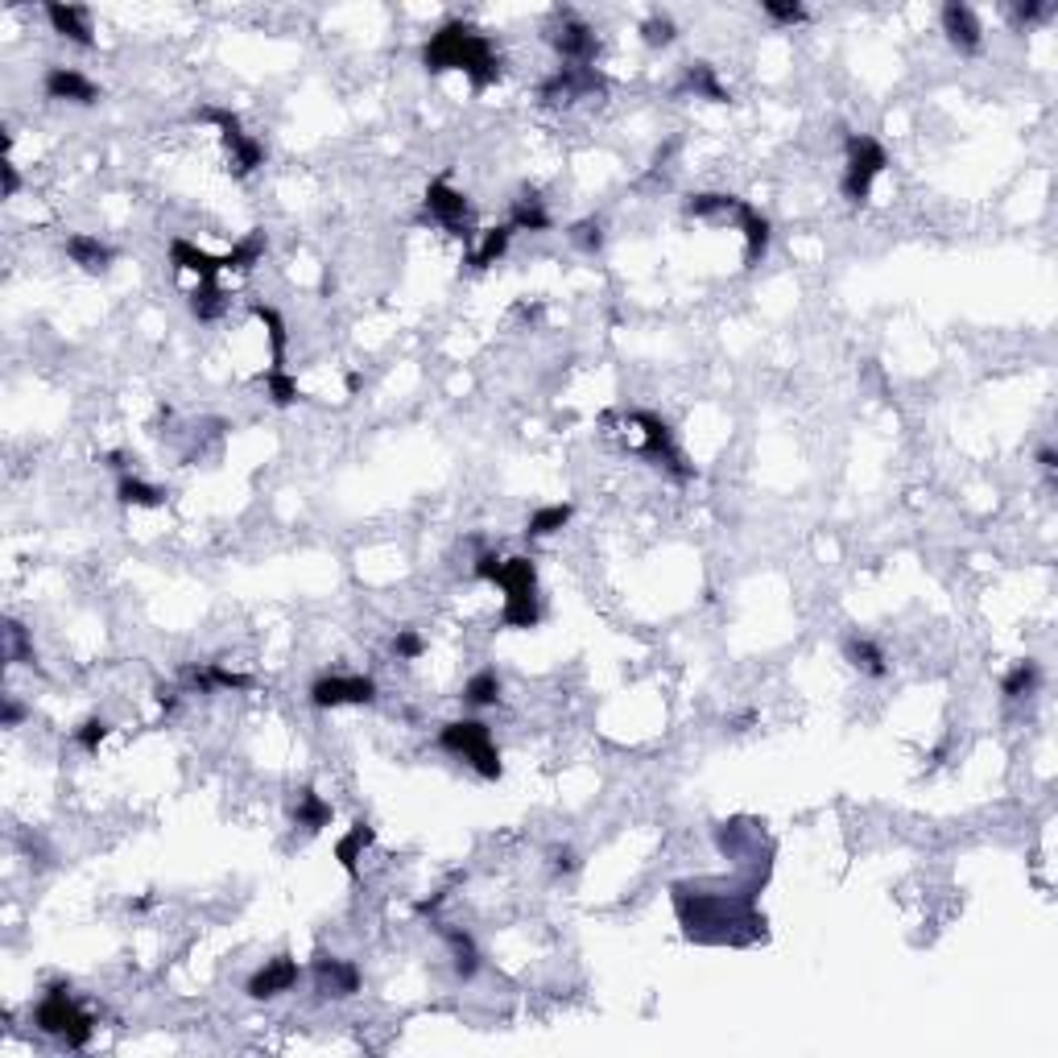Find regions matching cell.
I'll return each mask as SVG.
<instances>
[{
  "instance_id": "obj_1",
  "label": "cell",
  "mask_w": 1058,
  "mask_h": 1058,
  "mask_svg": "<svg viewBox=\"0 0 1058 1058\" xmlns=\"http://www.w3.org/2000/svg\"><path fill=\"white\" fill-rule=\"evenodd\" d=\"M761 880L753 877L732 894H712L703 885H674V914L682 922V934L695 943H756L765 938V914L756 910Z\"/></svg>"
},
{
  "instance_id": "obj_2",
  "label": "cell",
  "mask_w": 1058,
  "mask_h": 1058,
  "mask_svg": "<svg viewBox=\"0 0 1058 1058\" xmlns=\"http://www.w3.org/2000/svg\"><path fill=\"white\" fill-rule=\"evenodd\" d=\"M422 67L431 75L464 71L471 88L485 91L504 75V58L485 30H476L467 21H447L422 42Z\"/></svg>"
},
{
  "instance_id": "obj_3",
  "label": "cell",
  "mask_w": 1058,
  "mask_h": 1058,
  "mask_svg": "<svg viewBox=\"0 0 1058 1058\" xmlns=\"http://www.w3.org/2000/svg\"><path fill=\"white\" fill-rule=\"evenodd\" d=\"M34 1025L37 1034L58 1038L67 1050H83L95 1034V1013H88L83 1004L75 1001V992L67 980H50L42 1001L34 1004Z\"/></svg>"
},
{
  "instance_id": "obj_4",
  "label": "cell",
  "mask_w": 1058,
  "mask_h": 1058,
  "mask_svg": "<svg viewBox=\"0 0 1058 1058\" xmlns=\"http://www.w3.org/2000/svg\"><path fill=\"white\" fill-rule=\"evenodd\" d=\"M492 583L504 588V608L501 625L504 628H534L542 621L538 608V567L530 555H513L501 562V571L492 574Z\"/></svg>"
},
{
  "instance_id": "obj_5",
  "label": "cell",
  "mask_w": 1058,
  "mask_h": 1058,
  "mask_svg": "<svg viewBox=\"0 0 1058 1058\" xmlns=\"http://www.w3.org/2000/svg\"><path fill=\"white\" fill-rule=\"evenodd\" d=\"M439 749L451 756H464L471 770L480 773L485 782H501V749L492 740V728L485 719H451L447 728L439 732Z\"/></svg>"
},
{
  "instance_id": "obj_6",
  "label": "cell",
  "mask_w": 1058,
  "mask_h": 1058,
  "mask_svg": "<svg viewBox=\"0 0 1058 1058\" xmlns=\"http://www.w3.org/2000/svg\"><path fill=\"white\" fill-rule=\"evenodd\" d=\"M628 422L641 431V447H637V451H641V455H646L653 467H662L674 485H691V480L699 476V467L682 455L679 439H674V426L665 422L662 413L633 410V413H628Z\"/></svg>"
},
{
  "instance_id": "obj_7",
  "label": "cell",
  "mask_w": 1058,
  "mask_h": 1058,
  "mask_svg": "<svg viewBox=\"0 0 1058 1058\" xmlns=\"http://www.w3.org/2000/svg\"><path fill=\"white\" fill-rule=\"evenodd\" d=\"M843 149H847V162H843L840 191L852 207H864L868 195H873V182H877L880 174H885V166H889V153H885V145H880L877 137H868V133H847V137H843Z\"/></svg>"
},
{
  "instance_id": "obj_8",
  "label": "cell",
  "mask_w": 1058,
  "mask_h": 1058,
  "mask_svg": "<svg viewBox=\"0 0 1058 1058\" xmlns=\"http://www.w3.org/2000/svg\"><path fill=\"white\" fill-rule=\"evenodd\" d=\"M195 121H207V125L219 128V137H224V149H228V158H232V179H249V174H257L261 166H265V145L257 141L252 133H244V125H240V116H236L232 109H219V104H207V109H195Z\"/></svg>"
},
{
  "instance_id": "obj_9",
  "label": "cell",
  "mask_w": 1058,
  "mask_h": 1058,
  "mask_svg": "<svg viewBox=\"0 0 1058 1058\" xmlns=\"http://www.w3.org/2000/svg\"><path fill=\"white\" fill-rule=\"evenodd\" d=\"M546 42H550L558 50V58L571 62V67H592L595 55H600L595 30L579 18V13H571V9H555V18L546 25Z\"/></svg>"
},
{
  "instance_id": "obj_10",
  "label": "cell",
  "mask_w": 1058,
  "mask_h": 1058,
  "mask_svg": "<svg viewBox=\"0 0 1058 1058\" xmlns=\"http://www.w3.org/2000/svg\"><path fill=\"white\" fill-rule=\"evenodd\" d=\"M608 91V79L595 71V67H558L542 79L538 88V104L542 109H558V104H574V100H592V95H604Z\"/></svg>"
},
{
  "instance_id": "obj_11",
  "label": "cell",
  "mask_w": 1058,
  "mask_h": 1058,
  "mask_svg": "<svg viewBox=\"0 0 1058 1058\" xmlns=\"http://www.w3.org/2000/svg\"><path fill=\"white\" fill-rule=\"evenodd\" d=\"M310 707L335 712V707H368L377 703V679L373 674H323L310 682Z\"/></svg>"
},
{
  "instance_id": "obj_12",
  "label": "cell",
  "mask_w": 1058,
  "mask_h": 1058,
  "mask_svg": "<svg viewBox=\"0 0 1058 1058\" xmlns=\"http://www.w3.org/2000/svg\"><path fill=\"white\" fill-rule=\"evenodd\" d=\"M310 980H315V997L319 1001H352L364 985V976L352 959L343 955H331V951H319L315 964H310Z\"/></svg>"
},
{
  "instance_id": "obj_13",
  "label": "cell",
  "mask_w": 1058,
  "mask_h": 1058,
  "mask_svg": "<svg viewBox=\"0 0 1058 1058\" xmlns=\"http://www.w3.org/2000/svg\"><path fill=\"white\" fill-rule=\"evenodd\" d=\"M422 212L443 224L451 236H471V203L464 191H455L447 179H434L422 195Z\"/></svg>"
},
{
  "instance_id": "obj_14",
  "label": "cell",
  "mask_w": 1058,
  "mask_h": 1058,
  "mask_svg": "<svg viewBox=\"0 0 1058 1058\" xmlns=\"http://www.w3.org/2000/svg\"><path fill=\"white\" fill-rule=\"evenodd\" d=\"M298 980H303V964L294 955H273L244 980V992H249V1001H273V997L289 992Z\"/></svg>"
},
{
  "instance_id": "obj_15",
  "label": "cell",
  "mask_w": 1058,
  "mask_h": 1058,
  "mask_svg": "<svg viewBox=\"0 0 1058 1058\" xmlns=\"http://www.w3.org/2000/svg\"><path fill=\"white\" fill-rule=\"evenodd\" d=\"M938 21H943V34H947V42L959 50V55H980V50H985V25H980V18H976L971 4L947 0L943 13H938Z\"/></svg>"
},
{
  "instance_id": "obj_16",
  "label": "cell",
  "mask_w": 1058,
  "mask_h": 1058,
  "mask_svg": "<svg viewBox=\"0 0 1058 1058\" xmlns=\"http://www.w3.org/2000/svg\"><path fill=\"white\" fill-rule=\"evenodd\" d=\"M42 91L50 95V100H62V104H79V109H91V104H100L104 100V91L91 83L83 71H75V67H50L46 71V79H42Z\"/></svg>"
},
{
  "instance_id": "obj_17",
  "label": "cell",
  "mask_w": 1058,
  "mask_h": 1058,
  "mask_svg": "<svg viewBox=\"0 0 1058 1058\" xmlns=\"http://www.w3.org/2000/svg\"><path fill=\"white\" fill-rule=\"evenodd\" d=\"M182 686L195 691V695H212V691H249L252 679L249 674H236L228 665L219 662H203V665H182Z\"/></svg>"
},
{
  "instance_id": "obj_18",
  "label": "cell",
  "mask_w": 1058,
  "mask_h": 1058,
  "mask_svg": "<svg viewBox=\"0 0 1058 1058\" xmlns=\"http://www.w3.org/2000/svg\"><path fill=\"white\" fill-rule=\"evenodd\" d=\"M736 224H740V232H744V270H756V265L765 261L770 240H773L770 216L744 198V203H740V212H736Z\"/></svg>"
},
{
  "instance_id": "obj_19",
  "label": "cell",
  "mask_w": 1058,
  "mask_h": 1058,
  "mask_svg": "<svg viewBox=\"0 0 1058 1058\" xmlns=\"http://www.w3.org/2000/svg\"><path fill=\"white\" fill-rule=\"evenodd\" d=\"M434 931H439V938L451 947V968H455V976H459V980H476L480 968H485V955L476 947V938L467 931H459V926H451V922H434Z\"/></svg>"
},
{
  "instance_id": "obj_20",
  "label": "cell",
  "mask_w": 1058,
  "mask_h": 1058,
  "mask_svg": "<svg viewBox=\"0 0 1058 1058\" xmlns=\"http://www.w3.org/2000/svg\"><path fill=\"white\" fill-rule=\"evenodd\" d=\"M170 265H174V270L195 273L198 282H219V273H228L224 257H212L207 249H198V244L182 240V236L170 240Z\"/></svg>"
},
{
  "instance_id": "obj_21",
  "label": "cell",
  "mask_w": 1058,
  "mask_h": 1058,
  "mask_svg": "<svg viewBox=\"0 0 1058 1058\" xmlns=\"http://www.w3.org/2000/svg\"><path fill=\"white\" fill-rule=\"evenodd\" d=\"M46 21L55 25L58 37H67L75 46L91 50L95 46V30H91V13L79 4H46Z\"/></svg>"
},
{
  "instance_id": "obj_22",
  "label": "cell",
  "mask_w": 1058,
  "mask_h": 1058,
  "mask_svg": "<svg viewBox=\"0 0 1058 1058\" xmlns=\"http://www.w3.org/2000/svg\"><path fill=\"white\" fill-rule=\"evenodd\" d=\"M62 249H67V257H71L83 273H109L112 261H116V249L104 244L100 236H91V232H71Z\"/></svg>"
},
{
  "instance_id": "obj_23",
  "label": "cell",
  "mask_w": 1058,
  "mask_h": 1058,
  "mask_svg": "<svg viewBox=\"0 0 1058 1058\" xmlns=\"http://www.w3.org/2000/svg\"><path fill=\"white\" fill-rule=\"evenodd\" d=\"M679 95H699V100H712V104H732V91L719 83V75L712 62H686L682 67V79H679Z\"/></svg>"
},
{
  "instance_id": "obj_24",
  "label": "cell",
  "mask_w": 1058,
  "mask_h": 1058,
  "mask_svg": "<svg viewBox=\"0 0 1058 1058\" xmlns=\"http://www.w3.org/2000/svg\"><path fill=\"white\" fill-rule=\"evenodd\" d=\"M289 819H294V827L298 831H306V835H319L327 823H331V803H327L319 789H294V803H289Z\"/></svg>"
},
{
  "instance_id": "obj_25",
  "label": "cell",
  "mask_w": 1058,
  "mask_h": 1058,
  "mask_svg": "<svg viewBox=\"0 0 1058 1058\" xmlns=\"http://www.w3.org/2000/svg\"><path fill=\"white\" fill-rule=\"evenodd\" d=\"M843 658L852 670H861L864 679H889V658L873 637H861V633L843 637Z\"/></svg>"
},
{
  "instance_id": "obj_26",
  "label": "cell",
  "mask_w": 1058,
  "mask_h": 1058,
  "mask_svg": "<svg viewBox=\"0 0 1058 1058\" xmlns=\"http://www.w3.org/2000/svg\"><path fill=\"white\" fill-rule=\"evenodd\" d=\"M509 228H513V232H546V228H550L546 198H542L534 186H525V191L513 198V207H509Z\"/></svg>"
},
{
  "instance_id": "obj_27",
  "label": "cell",
  "mask_w": 1058,
  "mask_h": 1058,
  "mask_svg": "<svg viewBox=\"0 0 1058 1058\" xmlns=\"http://www.w3.org/2000/svg\"><path fill=\"white\" fill-rule=\"evenodd\" d=\"M377 840V827L368 823V819H356V823L348 827V835H340V843H335V861H340V868L348 873V877H360V856H364V847Z\"/></svg>"
},
{
  "instance_id": "obj_28",
  "label": "cell",
  "mask_w": 1058,
  "mask_h": 1058,
  "mask_svg": "<svg viewBox=\"0 0 1058 1058\" xmlns=\"http://www.w3.org/2000/svg\"><path fill=\"white\" fill-rule=\"evenodd\" d=\"M740 203H744V198L728 195V191H699V195L682 198V212L691 219H724V216H736Z\"/></svg>"
},
{
  "instance_id": "obj_29",
  "label": "cell",
  "mask_w": 1058,
  "mask_h": 1058,
  "mask_svg": "<svg viewBox=\"0 0 1058 1058\" xmlns=\"http://www.w3.org/2000/svg\"><path fill=\"white\" fill-rule=\"evenodd\" d=\"M1038 686H1042V662L1038 658H1022V662L1001 679V695L1004 703H1022L1029 699V695H1038Z\"/></svg>"
},
{
  "instance_id": "obj_30",
  "label": "cell",
  "mask_w": 1058,
  "mask_h": 1058,
  "mask_svg": "<svg viewBox=\"0 0 1058 1058\" xmlns=\"http://www.w3.org/2000/svg\"><path fill=\"white\" fill-rule=\"evenodd\" d=\"M265 249H270V236H265V228H252L244 240H236L232 252H224V265H228V273H249V270H257V265H261Z\"/></svg>"
},
{
  "instance_id": "obj_31",
  "label": "cell",
  "mask_w": 1058,
  "mask_h": 1058,
  "mask_svg": "<svg viewBox=\"0 0 1058 1058\" xmlns=\"http://www.w3.org/2000/svg\"><path fill=\"white\" fill-rule=\"evenodd\" d=\"M186 306H191V315H195L198 323H216V319H224V310H228V294H224L219 282H198V286L186 294Z\"/></svg>"
},
{
  "instance_id": "obj_32",
  "label": "cell",
  "mask_w": 1058,
  "mask_h": 1058,
  "mask_svg": "<svg viewBox=\"0 0 1058 1058\" xmlns=\"http://www.w3.org/2000/svg\"><path fill=\"white\" fill-rule=\"evenodd\" d=\"M509 240H513V228H509V219H504V224H497V228H488L485 240H480V249L467 257V265H471L476 273L492 270L504 252H509Z\"/></svg>"
},
{
  "instance_id": "obj_33",
  "label": "cell",
  "mask_w": 1058,
  "mask_h": 1058,
  "mask_svg": "<svg viewBox=\"0 0 1058 1058\" xmlns=\"http://www.w3.org/2000/svg\"><path fill=\"white\" fill-rule=\"evenodd\" d=\"M574 517V504H542V509H534L530 513V521H525V538L538 542V538H550V534H558L567 521Z\"/></svg>"
},
{
  "instance_id": "obj_34",
  "label": "cell",
  "mask_w": 1058,
  "mask_h": 1058,
  "mask_svg": "<svg viewBox=\"0 0 1058 1058\" xmlns=\"http://www.w3.org/2000/svg\"><path fill=\"white\" fill-rule=\"evenodd\" d=\"M116 497H121V504H133V509H162L166 504V488L149 485V480H141V476H121V485H116Z\"/></svg>"
},
{
  "instance_id": "obj_35",
  "label": "cell",
  "mask_w": 1058,
  "mask_h": 1058,
  "mask_svg": "<svg viewBox=\"0 0 1058 1058\" xmlns=\"http://www.w3.org/2000/svg\"><path fill=\"white\" fill-rule=\"evenodd\" d=\"M249 310L265 323V331H270V348H273V364L270 368H286V319H282V310L277 306H265V303H249Z\"/></svg>"
},
{
  "instance_id": "obj_36",
  "label": "cell",
  "mask_w": 1058,
  "mask_h": 1058,
  "mask_svg": "<svg viewBox=\"0 0 1058 1058\" xmlns=\"http://www.w3.org/2000/svg\"><path fill=\"white\" fill-rule=\"evenodd\" d=\"M464 703L467 707H497V703H501V674H497L492 665L476 670V674L464 682Z\"/></svg>"
},
{
  "instance_id": "obj_37",
  "label": "cell",
  "mask_w": 1058,
  "mask_h": 1058,
  "mask_svg": "<svg viewBox=\"0 0 1058 1058\" xmlns=\"http://www.w3.org/2000/svg\"><path fill=\"white\" fill-rule=\"evenodd\" d=\"M4 658L13 665H37V649L21 621H4Z\"/></svg>"
},
{
  "instance_id": "obj_38",
  "label": "cell",
  "mask_w": 1058,
  "mask_h": 1058,
  "mask_svg": "<svg viewBox=\"0 0 1058 1058\" xmlns=\"http://www.w3.org/2000/svg\"><path fill=\"white\" fill-rule=\"evenodd\" d=\"M265 394H270V401L277 410H286V406H294V401L303 397V389H298V380L289 377L286 368H270V373H265Z\"/></svg>"
},
{
  "instance_id": "obj_39",
  "label": "cell",
  "mask_w": 1058,
  "mask_h": 1058,
  "mask_svg": "<svg viewBox=\"0 0 1058 1058\" xmlns=\"http://www.w3.org/2000/svg\"><path fill=\"white\" fill-rule=\"evenodd\" d=\"M571 244L579 252H588V257H595V252L604 249V224L595 216H588V219H579V224H571Z\"/></svg>"
},
{
  "instance_id": "obj_40",
  "label": "cell",
  "mask_w": 1058,
  "mask_h": 1058,
  "mask_svg": "<svg viewBox=\"0 0 1058 1058\" xmlns=\"http://www.w3.org/2000/svg\"><path fill=\"white\" fill-rule=\"evenodd\" d=\"M112 732V724L109 719H100V716H91V719H83L79 728H75V744L83 749V753H100V744H104V736Z\"/></svg>"
},
{
  "instance_id": "obj_41",
  "label": "cell",
  "mask_w": 1058,
  "mask_h": 1058,
  "mask_svg": "<svg viewBox=\"0 0 1058 1058\" xmlns=\"http://www.w3.org/2000/svg\"><path fill=\"white\" fill-rule=\"evenodd\" d=\"M641 37H646V46H670L674 37H679V25L665 18V13H649L646 21H641Z\"/></svg>"
},
{
  "instance_id": "obj_42",
  "label": "cell",
  "mask_w": 1058,
  "mask_h": 1058,
  "mask_svg": "<svg viewBox=\"0 0 1058 1058\" xmlns=\"http://www.w3.org/2000/svg\"><path fill=\"white\" fill-rule=\"evenodd\" d=\"M761 13L770 21H777V25H803V21L810 18L807 4H798V0H765Z\"/></svg>"
},
{
  "instance_id": "obj_43",
  "label": "cell",
  "mask_w": 1058,
  "mask_h": 1058,
  "mask_svg": "<svg viewBox=\"0 0 1058 1058\" xmlns=\"http://www.w3.org/2000/svg\"><path fill=\"white\" fill-rule=\"evenodd\" d=\"M422 649H426V641H422V633H418V628H397L394 658H401V662H413V658H422Z\"/></svg>"
},
{
  "instance_id": "obj_44",
  "label": "cell",
  "mask_w": 1058,
  "mask_h": 1058,
  "mask_svg": "<svg viewBox=\"0 0 1058 1058\" xmlns=\"http://www.w3.org/2000/svg\"><path fill=\"white\" fill-rule=\"evenodd\" d=\"M583 868V861H579V852L574 847H555V873L558 877H571V873H579Z\"/></svg>"
},
{
  "instance_id": "obj_45",
  "label": "cell",
  "mask_w": 1058,
  "mask_h": 1058,
  "mask_svg": "<svg viewBox=\"0 0 1058 1058\" xmlns=\"http://www.w3.org/2000/svg\"><path fill=\"white\" fill-rule=\"evenodd\" d=\"M1046 13H1050V4H1038V0H1034V4H1025V0L1013 4V18L1017 21H1042Z\"/></svg>"
},
{
  "instance_id": "obj_46",
  "label": "cell",
  "mask_w": 1058,
  "mask_h": 1058,
  "mask_svg": "<svg viewBox=\"0 0 1058 1058\" xmlns=\"http://www.w3.org/2000/svg\"><path fill=\"white\" fill-rule=\"evenodd\" d=\"M21 719H25V707H21V703L9 695V699H4V728H18Z\"/></svg>"
},
{
  "instance_id": "obj_47",
  "label": "cell",
  "mask_w": 1058,
  "mask_h": 1058,
  "mask_svg": "<svg viewBox=\"0 0 1058 1058\" xmlns=\"http://www.w3.org/2000/svg\"><path fill=\"white\" fill-rule=\"evenodd\" d=\"M0 170H4V195L13 198V195H18V191H21V174H18V166H13V162H4V166H0Z\"/></svg>"
},
{
  "instance_id": "obj_48",
  "label": "cell",
  "mask_w": 1058,
  "mask_h": 1058,
  "mask_svg": "<svg viewBox=\"0 0 1058 1058\" xmlns=\"http://www.w3.org/2000/svg\"><path fill=\"white\" fill-rule=\"evenodd\" d=\"M1038 464H1042V471L1055 480V471H1058V455H1055V447H1042L1038 451Z\"/></svg>"
}]
</instances>
